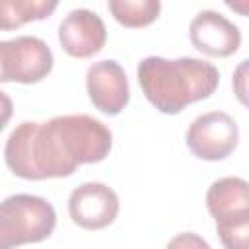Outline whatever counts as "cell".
Segmentation results:
<instances>
[{
	"label": "cell",
	"mask_w": 249,
	"mask_h": 249,
	"mask_svg": "<svg viewBox=\"0 0 249 249\" xmlns=\"http://www.w3.org/2000/svg\"><path fill=\"white\" fill-rule=\"evenodd\" d=\"M111 130L89 115H58L45 123H19L8 136L4 160L16 177L41 181L68 177L111 152Z\"/></svg>",
	"instance_id": "1"
},
{
	"label": "cell",
	"mask_w": 249,
	"mask_h": 249,
	"mask_svg": "<svg viewBox=\"0 0 249 249\" xmlns=\"http://www.w3.org/2000/svg\"><path fill=\"white\" fill-rule=\"evenodd\" d=\"M136 76L146 99L165 115H177L187 105L210 97L220 82L218 68L195 56H146L138 62Z\"/></svg>",
	"instance_id": "2"
},
{
	"label": "cell",
	"mask_w": 249,
	"mask_h": 249,
	"mask_svg": "<svg viewBox=\"0 0 249 249\" xmlns=\"http://www.w3.org/2000/svg\"><path fill=\"white\" fill-rule=\"evenodd\" d=\"M56 226L53 204L35 195H12L0 206V249L47 239Z\"/></svg>",
	"instance_id": "3"
},
{
	"label": "cell",
	"mask_w": 249,
	"mask_h": 249,
	"mask_svg": "<svg viewBox=\"0 0 249 249\" xmlns=\"http://www.w3.org/2000/svg\"><path fill=\"white\" fill-rule=\"evenodd\" d=\"M53 51L33 35H19L0 43V80L37 84L53 70Z\"/></svg>",
	"instance_id": "4"
},
{
	"label": "cell",
	"mask_w": 249,
	"mask_h": 249,
	"mask_svg": "<svg viewBox=\"0 0 249 249\" xmlns=\"http://www.w3.org/2000/svg\"><path fill=\"white\" fill-rule=\"evenodd\" d=\"M237 123L224 111H208L198 115L185 136L187 148L200 160H226L237 146Z\"/></svg>",
	"instance_id": "5"
},
{
	"label": "cell",
	"mask_w": 249,
	"mask_h": 249,
	"mask_svg": "<svg viewBox=\"0 0 249 249\" xmlns=\"http://www.w3.org/2000/svg\"><path fill=\"white\" fill-rule=\"evenodd\" d=\"M68 212L76 226L84 230H101L117 218L119 196L103 183H82L70 193Z\"/></svg>",
	"instance_id": "6"
},
{
	"label": "cell",
	"mask_w": 249,
	"mask_h": 249,
	"mask_svg": "<svg viewBox=\"0 0 249 249\" xmlns=\"http://www.w3.org/2000/svg\"><path fill=\"white\" fill-rule=\"evenodd\" d=\"M86 88L93 107L105 115H119L128 105V80L117 60L105 58L93 62L86 74Z\"/></svg>",
	"instance_id": "7"
},
{
	"label": "cell",
	"mask_w": 249,
	"mask_h": 249,
	"mask_svg": "<svg viewBox=\"0 0 249 249\" xmlns=\"http://www.w3.org/2000/svg\"><path fill=\"white\" fill-rule=\"evenodd\" d=\"M58 41L66 54L74 58H88L103 49L107 41V29L95 12L78 8L68 12L60 21Z\"/></svg>",
	"instance_id": "8"
},
{
	"label": "cell",
	"mask_w": 249,
	"mask_h": 249,
	"mask_svg": "<svg viewBox=\"0 0 249 249\" xmlns=\"http://www.w3.org/2000/svg\"><path fill=\"white\" fill-rule=\"evenodd\" d=\"M189 37L195 49L218 58L233 54L241 45L239 27L214 10H202L193 18Z\"/></svg>",
	"instance_id": "9"
},
{
	"label": "cell",
	"mask_w": 249,
	"mask_h": 249,
	"mask_svg": "<svg viewBox=\"0 0 249 249\" xmlns=\"http://www.w3.org/2000/svg\"><path fill=\"white\" fill-rule=\"evenodd\" d=\"M206 208L218 222L249 210V181L241 177H222L206 193Z\"/></svg>",
	"instance_id": "10"
},
{
	"label": "cell",
	"mask_w": 249,
	"mask_h": 249,
	"mask_svg": "<svg viewBox=\"0 0 249 249\" xmlns=\"http://www.w3.org/2000/svg\"><path fill=\"white\" fill-rule=\"evenodd\" d=\"M56 2L45 0H4L0 4V25L4 31L16 29L27 21L49 18L56 10Z\"/></svg>",
	"instance_id": "11"
},
{
	"label": "cell",
	"mask_w": 249,
	"mask_h": 249,
	"mask_svg": "<svg viewBox=\"0 0 249 249\" xmlns=\"http://www.w3.org/2000/svg\"><path fill=\"white\" fill-rule=\"evenodd\" d=\"M107 6L113 18L124 27L150 25L161 10L158 0H111Z\"/></svg>",
	"instance_id": "12"
},
{
	"label": "cell",
	"mask_w": 249,
	"mask_h": 249,
	"mask_svg": "<svg viewBox=\"0 0 249 249\" xmlns=\"http://www.w3.org/2000/svg\"><path fill=\"white\" fill-rule=\"evenodd\" d=\"M224 249H249V210L216 222Z\"/></svg>",
	"instance_id": "13"
},
{
	"label": "cell",
	"mask_w": 249,
	"mask_h": 249,
	"mask_svg": "<svg viewBox=\"0 0 249 249\" xmlns=\"http://www.w3.org/2000/svg\"><path fill=\"white\" fill-rule=\"evenodd\" d=\"M231 88L237 97V101L249 109V58L241 60L231 76Z\"/></svg>",
	"instance_id": "14"
},
{
	"label": "cell",
	"mask_w": 249,
	"mask_h": 249,
	"mask_svg": "<svg viewBox=\"0 0 249 249\" xmlns=\"http://www.w3.org/2000/svg\"><path fill=\"white\" fill-rule=\"evenodd\" d=\"M165 249H210V245H208V241L202 239L198 233L183 231V233L171 237V241L167 243Z\"/></svg>",
	"instance_id": "15"
},
{
	"label": "cell",
	"mask_w": 249,
	"mask_h": 249,
	"mask_svg": "<svg viewBox=\"0 0 249 249\" xmlns=\"http://www.w3.org/2000/svg\"><path fill=\"white\" fill-rule=\"evenodd\" d=\"M226 6H228L230 10L241 14V16H249V0H241V2H230V0H228Z\"/></svg>",
	"instance_id": "16"
}]
</instances>
